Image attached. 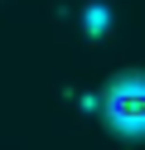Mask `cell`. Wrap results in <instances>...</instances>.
Returning a JSON list of instances; mask_svg holds the SVG:
<instances>
[{"label":"cell","instance_id":"obj_1","mask_svg":"<svg viewBox=\"0 0 145 150\" xmlns=\"http://www.w3.org/2000/svg\"><path fill=\"white\" fill-rule=\"evenodd\" d=\"M106 107H111V121L121 131H145V82L140 78H126L121 87L111 92Z\"/></svg>","mask_w":145,"mask_h":150}]
</instances>
